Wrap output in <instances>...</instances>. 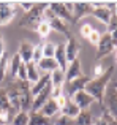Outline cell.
I'll return each mask as SVG.
<instances>
[{
	"instance_id": "34",
	"label": "cell",
	"mask_w": 117,
	"mask_h": 125,
	"mask_svg": "<svg viewBox=\"0 0 117 125\" xmlns=\"http://www.w3.org/2000/svg\"><path fill=\"white\" fill-rule=\"evenodd\" d=\"M92 30H93V27L90 24H82V25H81V29H79V33H81V37H82V38H86V40H87L89 35L92 33Z\"/></svg>"
},
{
	"instance_id": "40",
	"label": "cell",
	"mask_w": 117,
	"mask_h": 125,
	"mask_svg": "<svg viewBox=\"0 0 117 125\" xmlns=\"http://www.w3.org/2000/svg\"><path fill=\"white\" fill-rule=\"evenodd\" d=\"M114 57H116V62H117V49H116V52H114Z\"/></svg>"
},
{
	"instance_id": "23",
	"label": "cell",
	"mask_w": 117,
	"mask_h": 125,
	"mask_svg": "<svg viewBox=\"0 0 117 125\" xmlns=\"http://www.w3.org/2000/svg\"><path fill=\"white\" fill-rule=\"evenodd\" d=\"M10 54L8 51H5V54L0 57V83H3L5 81V76L6 73H8V68H10Z\"/></svg>"
},
{
	"instance_id": "13",
	"label": "cell",
	"mask_w": 117,
	"mask_h": 125,
	"mask_svg": "<svg viewBox=\"0 0 117 125\" xmlns=\"http://www.w3.org/2000/svg\"><path fill=\"white\" fill-rule=\"evenodd\" d=\"M38 113L41 114V116H44V117H48V119H52L56 114L60 113V108L57 106V103H56V100H52V98H49V100L46 101V103L41 106V109L38 111Z\"/></svg>"
},
{
	"instance_id": "36",
	"label": "cell",
	"mask_w": 117,
	"mask_h": 125,
	"mask_svg": "<svg viewBox=\"0 0 117 125\" xmlns=\"http://www.w3.org/2000/svg\"><path fill=\"white\" fill-rule=\"evenodd\" d=\"M114 30H117V16L112 14L111 21H109V24H108V32L111 33V32H114Z\"/></svg>"
},
{
	"instance_id": "27",
	"label": "cell",
	"mask_w": 117,
	"mask_h": 125,
	"mask_svg": "<svg viewBox=\"0 0 117 125\" xmlns=\"http://www.w3.org/2000/svg\"><path fill=\"white\" fill-rule=\"evenodd\" d=\"M56 48L57 44L56 43H43V57H48V59H54V55H56Z\"/></svg>"
},
{
	"instance_id": "33",
	"label": "cell",
	"mask_w": 117,
	"mask_h": 125,
	"mask_svg": "<svg viewBox=\"0 0 117 125\" xmlns=\"http://www.w3.org/2000/svg\"><path fill=\"white\" fill-rule=\"evenodd\" d=\"M16 79L21 81V83H27V68H25V63H22L18 70V76Z\"/></svg>"
},
{
	"instance_id": "38",
	"label": "cell",
	"mask_w": 117,
	"mask_h": 125,
	"mask_svg": "<svg viewBox=\"0 0 117 125\" xmlns=\"http://www.w3.org/2000/svg\"><path fill=\"white\" fill-rule=\"evenodd\" d=\"M105 6L109 10V11L114 14V10H116V2H105Z\"/></svg>"
},
{
	"instance_id": "1",
	"label": "cell",
	"mask_w": 117,
	"mask_h": 125,
	"mask_svg": "<svg viewBox=\"0 0 117 125\" xmlns=\"http://www.w3.org/2000/svg\"><path fill=\"white\" fill-rule=\"evenodd\" d=\"M112 73H114V67H108L106 71L100 78H90V81L87 83L86 89H84V90H86L93 100L98 101L100 104H103V98H105V94H106L108 85L111 84Z\"/></svg>"
},
{
	"instance_id": "16",
	"label": "cell",
	"mask_w": 117,
	"mask_h": 125,
	"mask_svg": "<svg viewBox=\"0 0 117 125\" xmlns=\"http://www.w3.org/2000/svg\"><path fill=\"white\" fill-rule=\"evenodd\" d=\"M25 68H27V83L29 84H35L41 76H43L41 71L38 70V65L35 63V62H29V63H25Z\"/></svg>"
},
{
	"instance_id": "21",
	"label": "cell",
	"mask_w": 117,
	"mask_h": 125,
	"mask_svg": "<svg viewBox=\"0 0 117 125\" xmlns=\"http://www.w3.org/2000/svg\"><path fill=\"white\" fill-rule=\"evenodd\" d=\"M21 65H22V60H21V57L18 55V52L13 54V57L10 59V68H8V73H10V76H11L13 79H16V76H18V70H19Z\"/></svg>"
},
{
	"instance_id": "18",
	"label": "cell",
	"mask_w": 117,
	"mask_h": 125,
	"mask_svg": "<svg viewBox=\"0 0 117 125\" xmlns=\"http://www.w3.org/2000/svg\"><path fill=\"white\" fill-rule=\"evenodd\" d=\"M54 59H56V62H57V65H58V70H62V71L67 70L68 62H67V54H65V44H57Z\"/></svg>"
},
{
	"instance_id": "24",
	"label": "cell",
	"mask_w": 117,
	"mask_h": 125,
	"mask_svg": "<svg viewBox=\"0 0 117 125\" xmlns=\"http://www.w3.org/2000/svg\"><path fill=\"white\" fill-rule=\"evenodd\" d=\"M93 125H117V120L105 109L101 114H100L98 119H95V124Z\"/></svg>"
},
{
	"instance_id": "37",
	"label": "cell",
	"mask_w": 117,
	"mask_h": 125,
	"mask_svg": "<svg viewBox=\"0 0 117 125\" xmlns=\"http://www.w3.org/2000/svg\"><path fill=\"white\" fill-rule=\"evenodd\" d=\"M6 51V46H5V40H3V35L0 33V57H2L3 54H5Z\"/></svg>"
},
{
	"instance_id": "31",
	"label": "cell",
	"mask_w": 117,
	"mask_h": 125,
	"mask_svg": "<svg viewBox=\"0 0 117 125\" xmlns=\"http://www.w3.org/2000/svg\"><path fill=\"white\" fill-rule=\"evenodd\" d=\"M54 125H76L74 124V119H71V117H67L63 116V114H60V116L56 119V124Z\"/></svg>"
},
{
	"instance_id": "35",
	"label": "cell",
	"mask_w": 117,
	"mask_h": 125,
	"mask_svg": "<svg viewBox=\"0 0 117 125\" xmlns=\"http://www.w3.org/2000/svg\"><path fill=\"white\" fill-rule=\"evenodd\" d=\"M18 5L24 10V13H29V11H32V10H33V6L37 5V3H35V2H19Z\"/></svg>"
},
{
	"instance_id": "17",
	"label": "cell",
	"mask_w": 117,
	"mask_h": 125,
	"mask_svg": "<svg viewBox=\"0 0 117 125\" xmlns=\"http://www.w3.org/2000/svg\"><path fill=\"white\" fill-rule=\"evenodd\" d=\"M37 65H38V70H40V71H44L46 74H51L52 71H56L57 68H58L56 59H48V57H43Z\"/></svg>"
},
{
	"instance_id": "6",
	"label": "cell",
	"mask_w": 117,
	"mask_h": 125,
	"mask_svg": "<svg viewBox=\"0 0 117 125\" xmlns=\"http://www.w3.org/2000/svg\"><path fill=\"white\" fill-rule=\"evenodd\" d=\"M16 16V3L0 2V25H6Z\"/></svg>"
},
{
	"instance_id": "32",
	"label": "cell",
	"mask_w": 117,
	"mask_h": 125,
	"mask_svg": "<svg viewBox=\"0 0 117 125\" xmlns=\"http://www.w3.org/2000/svg\"><path fill=\"white\" fill-rule=\"evenodd\" d=\"M100 38H101V33H100L97 29H93L92 33L89 35V38H87V40H89V43H90L92 46H97V44L100 43Z\"/></svg>"
},
{
	"instance_id": "2",
	"label": "cell",
	"mask_w": 117,
	"mask_h": 125,
	"mask_svg": "<svg viewBox=\"0 0 117 125\" xmlns=\"http://www.w3.org/2000/svg\"><path fill=\"white\" fill-rule=\"evenodd\" d=\"M48 8H49V2L37 3L32 11H29V13L24 14V18L19 21V25H21V27H25V29H30V30H35V29L38 27V24L44 21L43 14Z\"/></svg>"
},
{
	"instance_id": "22",
	"label": "cell",
	"mask_w": 117,
	"mask_h": 125,
	"mask_svg": "<svg viewBox=\"0 0 117 125\" xmlns=\"http://www.w3.org/2000/svg\"><path fill=\"white\" fill-rule=\"evenodd\" d=\"M29 125H51V119L41 116L40 113H29Z\"/></svg>"
},
{
	"instance_id": "25",
	"label": "cell",
	"mask_w": 117,
	"mask_h": 125,
	"mask_svg": "<svg viewBox=\"0 0 117 125\" xmlns=\"http://www.w3.org/2000/svg\"><path fill=\"white\" fill-rule=\"evenodd\" d=\"M11 125H29V111H19L11 119Z\"/></svg>"
},
{
	"instance_id": "29",
	"label": "cell",
	"mask_w": 117,
	"mask_h": 125,
	"mask_svg": "<svg viewBox=\"0 0 117 125\" xmlns=\"http://www.w3.org/2000/svg\"><path fill=\"white\" fill-rule=\"evenodd\" d=\"M106 71V67L103 65V62H95L92 67V78H100Z\"/></svg>"
},
{
	"instance_id": "28",
	"label": "cell",
	"mask_w": 117,
	"mask_h": 125,
	"mask_svg": "<svg viewBox=\"0 0 117 125\" xmlns=\"http://www.w3.org/2000/svg\"><path fill=\"white\" fill-rule=\"evenodd\" d=\"M0 111H8V113H13L11 109V103H10L8 94L5 90L0 92Z\"/></svg>"
},
{
	"instance_id": "30",
	"label": "cell",
	"mask_w": 117,
	"mask_h": 125,
	"mask_svg": "<svg viewBox=\"0 0 117 125\" xmlns=\"http://www.w3.org/2000/svg\"><path fill=\"white\" fill-rule=\"evenodd\" d=\"M41 59H43V43H40V44L35 46V49H33V60L32 62L38 63Z\"/></svg>"
},
{
	"instance_id": "5",
	"label": "cell",
	"mask_w": 117,
	"mask_h": 125,
	"mask_svg": "<svg viewBox=\"0 0 117 125\" xmlns=\"http://www.w3.org/2000/svg\"><path fill=\"white\" fill-rule=\"evenodd\" d=\"M89 81H90V76H86V74H84V76L78 78V79H73V81H70V83H65V87H63L65 97L70 98V97H73L76 92L84 90Z\"/></svg>"
},
{
	"instance_id": "14",
	"label": "cell",
	"mask_w": 117,
	"mask_h": 125,
	"mask_svg": "<svg viewBox=\"0 0 117 125\" xmlns=\"http://www.w3.org/2000/svg\"><path fill=\"white\" fill-rule=\"evenodd\" d=\"M92 16H93V18H97L101 24L108 25L109 21H111V18H112V13L109 11L106 6H97V8H93Z\"/></svg>"
},
{
	"instance_id": "20",
	"label": "cell",
	"mask_w": 117,
	"mask_h": 125,
	"mask_svg": "<svg viewBox=\"0 0 117 125\" xmlns=\"http://www.w3.org/2000/svg\"><path fill=\"white\" fill-rule=\"evenodd\" d=\"M74 124L76 125H93L95 124V119H93L92 113L89 109H84L78 114V117L74 119Z\"/></svg>"
},
{
	"instance_id": "11",
	"label": "cell",
	"mask_w": 117,
	"mask_h": 125,
	"mask_svg": "<svg viewBox=\"0 0 117 125\" xmlns=\"http://www.w3.org/2000/svg\"><path fill=\"white\" fill-rule=\"evenodd\" d=\"M92 11H93V6L90 2H74L73 18L74 19H82L86 16H90Z\"/></svg>"
},
{
	"instance_id": "10",
	"label": "cell",
	"mask_w": 117,
	"mask_h": 125,
	"mask_svg": "<svg viewBox=\"0 0 117 125\" xmlns=\"http://www.w3.org/2000/svg\"><path fill=\"white\" fill-rule=\"evenodd\" d=\"M71 100L76 103V106L79 108L81 111H84V109H89L90 108V104L93 103V98L90 97L89 94H87L86 90H79V92H76V94L71 97Z\"/></svg>"
},
{
	"instance_id": "26",
	"label": "cell",
	"mask_w": 117,
	"mask_h": 125,
	"mask_svg": "<svg viewBox=\"0 0 117 125\" xmlns=\"http://www.w3.org/2000/svg\"><path fill=\"white\" fill-rule=\"evenodd\" d=\"M35 32H37V35L41 38V40H44V38H48L49 33H51V25L48 24L46 21H43V22L38 24V27L35 29Z\"/></svg>"
},
{
	"instance_id": "15",
	"label": "cell",
	"mask_w": 117,
	"mask_h": 125,
	"mask_svg": "<svg viewBox=\"0 0 117 125\" xmlns=\"http://www.w3.org/2000/svg\"><path fill=\"white\" fill-rule=\"evenodd\" d=\"M60 113L63 114V116H67V117L76 119V117H78V114L81 113V109L76 106V103H74V101L71 100V98H67V101H65V104L62 106Z\"/></svg>"
},
{
	"instance_id": "9",
	"label": "cell",
	"mask_w": 117,
	"mask_h": 125,
	"mask_svg": "<svg viewBox=\"0 0 117 125\" xmlns=\"http://www.w3.org/2000/svg\"><path fill=\"white\" fill-rule=\"evenodd\" d=\"M81 76H84V73H82V65H81V60H79V59H76L74 62L68 63L67 70H65V83H70V81L78 79V78H81Z\"/></svg>"
},
{
	"instance_id": "12",
	"label": "cell",
	"mask_w": 117,
	"mask_h": 125,
	"mask_svg": "<svg viewBox=\"0 0 117 125\" xmlns=\"http://www.w3.org/2000/svg\"><path fill=\"white\" fill-rule=\"evenodd\" d=\"M33 49H35V46L30 44L29 41H22L21 44H19L18 55L21 57L22 63H29V62L33 60Z\"/></svg>"
},
{
	"instance_id": "41",
	"label": "cell",
	"mask_w": 117,
	"mask_h": 125,
	"mask_svg": "<svg viewBox=\"0 0 117 125\" xmlns=\"http://www.w3.org/2000/svg\"><path fill=\"white\" fill-rule=\"evenodd\" d=\"M114 89H116V92H117V83H116V84H114Z\"/></svg>"
},
{
	"instance_id": "8",
	"label": "cell",
	"mask_w": 117,
	"mask_h": 125,
	"mask_svg": "<svg viewBox=\"0 0 117 125\" xmlns=\"http://www.w3.org/2000/svg\"><path fill=\"white\" fill-rule=\"evenodd\" d=\"M49 10L52 11V14L58 19H63L65 22H73V14L65 8L63 2H49Z\"/></svg>"
},
{
	"instance_id": "39",
	"label": "cell",
	"mask_w": 117,
	"mask_h": 125,
	"mask_svg": "<svg viewBox=\"0 0 117 125\" xmlns=\"http://www.w3.org/2000/svg\"><path fill=\"white\" fill-rule=\"evenodd\" d=\"M114 16H117V2H116V10H114Z\"/></svg>"
},
{
	"instance_id": "42",
	"label": "cell",
	"mask_w": 117,
	"mask_h": 125,
	"mask_svg": "<svg viewBox=\"0 0 117 125\" xmlns=\"http://www.w3.org/2000/svg\"><path fill=\"white\" fill-rule=\"evenodd\" d=\"M116 67H117V62H116Z\"/></svg>"
},
{
	"instance_id": "7",
	"label": "cell",
	"mask_w": 117,
	"mask_h": 125,
	"mask_svg": "<svg viewBox=\"0 0 117 125\" xmlns=\"http://www.w3.org/2000/svg\"><path fill=\"white\" fill-rule=\"evenodd\" d=\"M65 54H67V62L71 63L76 59H79L81 54V44L78 43V40L74 37H68L67 43H65Z\"/></svg>"
},
{
	"instance_id": "4",
	"label": "cell",
	"mask_w": 117,
	"mask_h": 125,
	"mask_svg": "<svg viewBox=\"0 0 117 125\" xmlns=\"http://www.w3.org/2000/svg\"><path fill=\"white\" fill-rule=\"evenodd\" d=\"M103 104H106L105 109L117 120V92L114 89V84L108 85L106 94H105V98H103Z\"/></svg>"
},
{
	"instance_id": "19",
	"label": "cell",
	"mask_w": 117,
	"mask_h": 125,
	"mask_svg": "<svg viewBox=\"0 0 117 125\" xmlns=\"http://www.w3.org/2000/svg\"><path fill=\"white\" fill-rule=\"evenodd\" d=\"M51 78V85H52L54 89H63V84H65V71L62 70H57L52 71V73L49 74Z\"/></svg>"
},
{
	"instance_id": "3",
	"label": "cell",
	"mask_w": 117,
	"mask_h": 125,
	"mask_svg": "<svg viewBox=\"0 0 117 125\" xmlns=\"http://www.w3.org/2000/svg\"><path fill=\"white\" fill-rule=\"evenodd\" d=\"M112 51H116L114 44H112V40H111V35L108 32L101 33V38H100V43L97 44V55H95V60L100 62L103 57L109 55Z\"/></svg>"
}]
</instances>
